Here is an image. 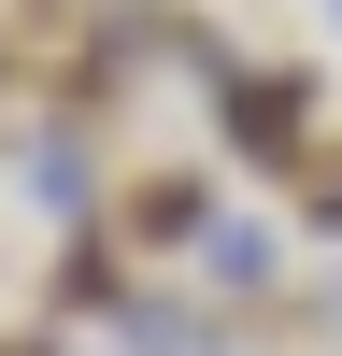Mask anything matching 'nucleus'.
<instances>
[{"instance_id": "obj_1", "label": "nucleus", "mask_w": 342, "mask_h": 356, "mask_svg": "<svg viewBox=\"0 0 342 356\" xmlns=\"http://www.w3.org/2000/svg\"><path fill=\"white\" fill-rule=\"evenodd\" d=\"M214 86V143L243 171H300V143H314V100H328V72H314V57H228V72H200Z\"/></svg>"}, {"instance_id": "obj_2", "label": "nucleus", "mask_w": 342, "mask_h": 356, "mask_svg": "<svg viewBox=\"0 0 342 356\" xmlns=\"http://www.w3.org/2000/svg\"><path fill=\"white\" fill-rule=\"evenodd\" d=\"M214 214H228V200H214V171H200V157H142V171H100V228H114L129 257H186Z\"/></svg>"}, {"instance_id": "obj_3", "label": "nucleus", "mask_w": 342, "mask_h": 356, "mask_svg": "<svg viewBox=\"0 0 342 356\" xmlns=\"http://www.w3.org/2000/svg\"><path fill=\"white\" fill-rule=\"evenodd\" d=\"M114 300H129V243H114L100 214H72V243H57V271H43V314L57 328H86V314L114 328Z\"/></svg>"}, {"instance_id": "obj_4", "label": "nucleus", "mask_w": 342, "mask_h": 356, "mask_svg": "<svg viewBox=\"0 0 342 356\" xmlns=\"http://www.w3.org/2000/svg\"><path fill=\"white\" fill-rule=\"evenodd\" d=\"M186 257H200V285H214V300H243V314L271 300V271H285V257H271V228H256V214H214V228H200Z\"/></svg>"}, {"instance_id": "obj_5", "label": "nucleus", "mask_w": 342, "mask_h": 356, "mask_svg": "<svg viewBox=\"0 0 342 356\" xmlns=\"http://www.w3.org/2000/svg\"><path fill=\"white\" fill-rule=\"evenodd\" d=\"M285 228H300V243H342V143H300V171H285Z\"/></svg>"}, {"instance_id": "obj_6", "label": "nucleus", "mask_w": 342, "mask_h": 356, "mask_svg": "<svg viewBox=\"0 0 342 356\" xmlns=\"http://www.w3.org/2000/svg\"><path fill=\"white\" fill-rule=\"evenodd\" d=\"M15 86H28V57H15V29H0V100H15Z\"/></svg>"}, {"instance_id": "obj_7", "label": "nucleus", "mask_w": 342, "mask_h": 356, "mask_svg": "<svg viewBox=\"0 0 342 356\" xmlns=\"http://www.w3.org/2000/svg\"><path fill=\"white\" fill-rule=\"evenodd\" d=\"M0 356H43V342H0Z\"/></svg>"}]
</instances>
